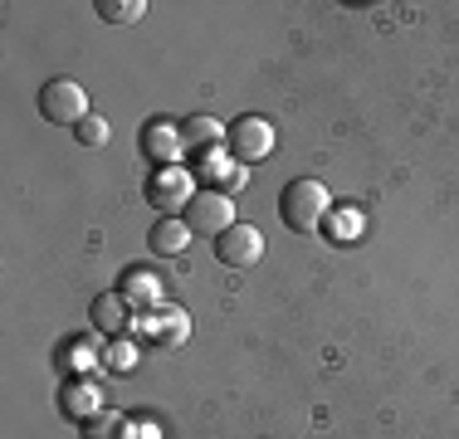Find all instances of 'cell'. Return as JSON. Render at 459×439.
I'll list each match as a JSON object with an SVG mask.
<instances>
[{
  "label": "cell",
  "instance_id": "obj_1",
  "mask_svg": "<svg viewBox=\"0 0 459 439\" xmlns=\"http://www.w3.org/2000/svg\"><path fill=\"white\" fill-rule=\"evenodd\" d=\"M327 211H333V195H327V185L313 181V176H293L279 195V220L293 235H313L327 220Z\"/></svg>",
  "mask_w": 459,
  "mask_h": 439
},
{
  "label": "cell",
  "instance_id": "obj_2",
  "mask_svg": "<svg viewBox=\"0 0 459 439\" xmlns=\"http://www.w3.org/2000/svg\"><path fill=\"white\" fill-rule=\"evenodd\" d=\"M39 117H45L49 127H79L83 117H89V93H83L74 79H49L39 88Z\"/></svg>",
  "mask_w": 459,
  "mask_h": 439
},
{
  "label": "cell",
  "instance_id": "obj_3",
  "mask_svg": "<svg viewBox=\"0 0 459 439\" xmlns=\"http://www.w3.org/2000/svg\"><path fill=\"white\" fill-rule=\"evenodd\" d=\"M225 151L239 161V167L264 161L269 151H274V123H269V117H259V113L235 117V123L225 127Z\"/></svg>",
  "mask_w": 459,
  "mask_h": 439
},
{
  "label": "cell",
  "instance_id": "obj_4",
  "mask_svg": "<svg viewBox=\"0 0 459 439\" xmlns=\"http://www.w3.org/2000/svg\"><path fill=\"white\" fill-rule=\"evenodd\" d=\"M195 201V176L191 167H157L147 176V205H157L161 215H186V205Z\"/></svg>",
  "mask_w": 459,
  "mask_h": 439
},
{
  "label": "cell",
  "instance_id": "obj_5",
  "mask_svg": "<svg viewBox=\"0 0 459 439\" xmlns=\"http://www.w3.org/2000/svg\"><path fill=\"white\" fill-rule=\"evenodd\" d=\"M186 225H191V235L201 239H221L230 225H235V201H230L225 191H195V201L186 205Z\"/></svg>",
  "mask_w": 459,
  "mask_h": 439
},
{
  "label": "cell",
  "instance_id": "obj_6",
  "mask_svg": "<svg viewBox=\"0 0 459 439\" xmlns=\"http://www.w3.org/2000/svg\"><path fill=\"white\" fill-rule=\"evenodd\" d=\"M215 259H221L225 269H255V263L264 259V235H259L255 225H245V220H235V225L215 239Z\"/></svg>",
  "mask_w": 459,
  "mask_h": 439
},
{
  "label": "cell",
  "instance_id": "obj_7",
  "mask_svg": "<svg viewBox=\"0 0 459 439\" xmlns=\"http://www.w3.org/2000/svg\"><path fill=\"white\" fill-rule=\"evenodd\" d=\"M133 327L147 337L152 347H181L186 337H191V317H186L181 307H167V303H161L157 313H142Z\"/></svg>",
  "mask_w": 459,
  "mask_h": 439
},
{
  "label": "cell",
  "instance_id": "obj_8",
  "mask_svg": "<svg viewBox=\"0 0 459 439\" xmlns=\"http://www.w3.org/2000/svg\"><path fill=\"white\" fill-rule=\"evenodd\" d=\"M191 176H195V181H205V191H225V195H235L239 185H245V167H239L225 147L205 151L201 167H191Z\"/></svg>",
  "mask_w": 459,
  "mask_h": 439
},
{
  "label": "cell",
  "instance_id": "obj_9",
  "mask_svg": "<svg viewBox=\"0 0 459 439\" xmlns=\"http://www.w3.org/2000/svg\"><path fill=\"white\" fill-rule=\"evenodd\" d=\"M89 323H93V332L98 337H123L127 327H133V307H127V298L123 293H98L93 298V307H89Z\"/></svg>",
  "mask_w": 459,
  "mask_h": 439
},
{
  "label": "cell",
  "instance_id": "obj_10",
  "mask_svg": "<svg viewBox=\"0 0 459 439\" xmlns=\"http://www.w3.org/2000/svg\"><path fill=\"white\" fill-rule=\"evenodd\" d=\"M142 151H147L157 167H177L186 142H181V127L177 123H147L142 127Z\"/></svg>",
  "mask_w": 459,
  "mask_h": 439
},
{
  "label": "cell",
  "instance_id": "obj_11",
  "mask_svg": "<svg viewBox=\"0 0 459 439\" xmlns=\"http://www.w3.org/2000/svg\"><path fill=\"white\" fill-rule=\"evenodd\" d=\"M117 293H123L127 307H137V313H157V307H161V279L152 269H142V263L123 273V288H117Z\"/></svg>",
  "mask_w": 459,
  "mask_h": 439
},
{
  "label": "cell",
  "instance_id": "obj_12",
  "mask_svg": "<svg viewBox=\"0 0 459 439\" xmlns=\"http://www.w3.org/2000/svg\"><path fill=\"white\" fill-rule=\"evenodd\" d=\"M59 410L69 415V420H79V425H89L98 410H103V395H98V386L93 381H69V386L59 391Z\"/></svg>",
  "mask_w": 459,
  "mask_h": 439
},
{
  "label": "cell",
  "instance_id": "obj_13",
  "mask_svg": "<svg viewBox=\"0 0 459 439\" xmlns=\"http://www.w3.org/2000/svg\"><path fill=\"white\" fill-rule=\"evenodd\" d=\"M147 245H152V254L177 259V254H186V245H191V225H186L181 215H161L157 225H152Z\"/></svg>",
  "mask_w": 459,
  "mask_h": 439
},
{
  "label": "cell",
  "instance_id": "obj_14",
  "mask_svg": "<svg viewBox=\"0 0 459 439\" xmlns=\"http://www.w3.org/2000/svg\"><path fill=\"white\" fill-rule=\"evenodd\" d=\"M181 142H186V151H215V147H225V123H215V117H186L181 123Z\"/></svg>",
  "mask_w": 459,
  "mask_h": 439
},
{
  "label": "cell",
  "instance_id": "obj_15",
  "mask_svg": "<svg viewBox=\"0 0 459 439\" xmlns=\"http://www.w3.org/2000/svg\"><path fill=\"white\" fill-rule=\"evenodd\" d=\"M83 439H133V420L123 410H98L89 425H83Z\"/></svg>",
  "mask_w": 459,
  "mask_h": 439
},
{
  "label": "cell",
  "instance_id": "obj_16",
  "mask_svg": "<svg viewBox=\"0 0 459 439\" xmlns=\"http://www.w3.org/2000/svg\"><path fill=\"white\" fill-rule=\"evenodd\" d=\"M59 366L74 371V376H83V371L103 366V351H98L93 342H64L59 347Z\"/></svg>",
  "mask_w": 459,
  "mask_h": 439
},
{
  "label": "cell",
  "instance_id": "obj_17",
  "mask_svg": "<svg viewBox=\"0 0 459 439\" xmlns=\"http://www.w3.org/2000/svg\"><path fill=\"white\" fill-rule=\"evenodd\" d=\"M93 10L108 20V25H137V20L147 15V0H98Z\"/></svg>",
  "mask_w": 459,
  "mask_h": 439
},
{
  "label": "cell",
  "instance_id": "obj_18",
  "mask_svg": "<svg viewBox=\"0 0 459 439\" xmlns=\"http://www.w3.org/2000/svg\"><path fill=\"white\" fill-rule=\"evenodd\" d=\"M103 366L117 371V376H127V371L137 366V347L127 342V337H113V342H108V351H103Z\"/></svg>",
  "mask_w": 459,
  "mask_h": 439
},
{
  "label": "cell",
  "instance_id": "obj_19",
  "mask_svg": "<svg viewBox=\"0 0 459 439\" xmlns=\"http://www.w3.org/2000/svg\"><path fill=\"white\" fill-rule=\"evenodd\" d=\"M74 137L83 142V147H103L108 137H113V127H108V117H98V113H89L79 127H74Z\"/></svg>",
  "mask_w": 459,
  "mask_h": 439
},
{
  "label": "cell",
  "instance_id": "obj_20",
  "mask_svg": "<svg viewBox=\"0 0 459 439\" xmlns=\"http://www.w3.org/2000/svg\"><path fill=\"white\" fill-rule=\"evenodd\" d=\"M352 229H357V220H352V215H347V220L337 215V220H333V239H337V245H342V235H352Z\"/></svg>",
  "mask_w": 459,
  "mask_h": 439
}]
</instances>
